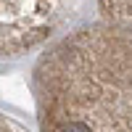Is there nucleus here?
I'll return each instance as SVG.
<instances>
[{
    "instance_id": "nucleus-1",
    "label": "nucleus",
    "mask_w": 132,
    "mask_h": 132,
    "mask_svg": "<svg viewBox=\"0 0 132 132\" xmlns=\"http://www.w3.org/2000/svg\"><path fill=\"white\" fill-rule=\"evenodd\" d=\"M40 132H132V29L98 19L50 42L32 71Z\"/></svg>"
},
{
    "instance_id": "nucleus-2",
    "label": "nucleus",
    "mask_w": 132,
    "mask_h": 132,
    "mask_svg": "<svg viewBox=\"0 0 132 132\" xmlns=\"http://www.w3.org/2000/svg\"><path fill=\"white\" fill-rule=\"evenodd\" d=\"M85 0H0V63H16L56 42Z\"/></svg>"
},
{
    "instance_id": "nucleus-3",
    "label": "nucleus",
    "mask_w": 132,
    "mask_h": 132,
    "mask_svg": "<svg viewBox=\"0 0 132 132\" xmlns=\"http://www.w3.org/2000/svg\"><path fill=\"white\" fill-rule=\"evenodd\" d=\"M98 19L132 29V0H98Z\"/></svg>"
},
{
    "instance_id": "nucleus-4",
    "label": "nucleus",
    "mask_w": 132,
    "mask_h": 132,
    "mask_svg": "<svg viewBox=\"0 0 132 132\" xmlns=\"http://www.w3.org/2000/svg\"><path fill=\"white\" fill-rule=\"evenodd\" d=\"M0 132H27V129L21 127L16 119H11L8 114H3V111H0Z\"/></svg>"
}]
</instances>
